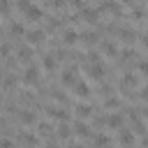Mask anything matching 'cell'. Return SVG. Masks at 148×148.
Wrapping results in <instances>:
<instances>
[{
  "label": "cell",
  "mask_w": 148,
  "mask_h": 148,
  "mask_svg": "<svg viewBox=\"0 0 148 148\" xmlns=\"http://www.w3.org/2000/svg\"><path fill=\"white\" fill-rule=\"evenodd\" d=\"M118 2H120V5H130L132 0H118Z\"/></svg>",
  "instance_id": "cell-42"
},
{
  "label": "cell",
  "mask_w": 148,
  "mask_h": 148,
  "mask_svg": "<svg viewBox=\"0 0 148 148\" xmlns=\"http://www.w3.org/2000/svg\"><path fill=\"white\" fill-rule=\"evenodd\" d=\"M0 104H2V97H0Z\"/></svg>",
  "instance_id": "cell-44"
},
{
  "label": "cell",
  "mask_w": 148,
  "mask_h": 148,
  "mask_svg": "<svg viewBox=\"0 0 148 148\" xmlns=\"http://www.w3.org/2000/svg\"><path fill=\"white\" fill-rule=\"evenodd\" d=\"M86 72H88V76L95 79V81H102V79H104V65H102V62H86Z\"/></svg>",
  "instance_id": "cell-6"
},
{
  "label": "cell",
  "mask_w": 148,
  "mask_h": 148,
  "mask_svg": "<svg viewBox=\"0 0 148 148\" xmlns=\"http://www.w3.org/2000/svg\"><path fill=\"white\" fill-rule=\"evenodd\" d=\"M120 106V99L118 97H106L104 99V109H118Z\"/></svg>",
  "instance_id": "cell-29"
},
{
  "label": "cell",
  "mask_w": 148,
  "mask_h": 148,
  "mask_svg": "<svg viewBox=\"0 0 148 148\" xmlns=\"http://www.w3.org/2000/svg\"><path fill=\"white\" fill-rule=\"evenodd\" d=\"M139 42H141V46H143V49L148 51V32H143V35L139 37Z\"/></svg>",
  "instance_id": "cell-37"
},
{
  "label": "cell",
  "mask_w": 148,
  "mask_h": 148,
  "mask_svg": "<svg viewBox=\"0 0 148 148\" xmlns=\"http://www.w3.org/2000/svg\"><path fill=\"white\" fill-rule=\"evenodd\" d=\"M9 53H12V49H9V44H0V56H5V58H9Z\"/></svg>",
  "instance_id": "cell-33"
},
{
  "label": "cell",
  "mask_w": 148,
  "mask_h": 148,
  "mask_svg": "<svg viewBox=\"0 0 148 148\" xmlns=\"http://www.w3.org/2000/svg\"><path fill=\"white\" fill-rule=\"evenodd\" d=\"M92 139H95V146H97V148H106V146L111 143V139H109L106 134H95Z\"/></svg>",
  "instance_id": "cell-26"
},
{
  "label": "cell",
  "mask_w": 148,
  "mask_h": 148,
  "mask_svg": "<svg viewBox=\"0 0 148 148\" xmlns=\"http://www.w3.org/2000/svg\"><path fill=\"white\" fill-rule=\"evenodd\" d=\"M136 67H139V72L148 74V60H139V62H136Z\"/></svg>",
  "instance_id": "cell-34"
},
{
  "label": "cell",
  "mask_w": 148,
  "mask_h": 148,
  "mask_svg": "<svg viewBox=\"0 0 148 148\" xmlns=\"http://www.w3.org/2000/svg\"><path fill=\"white\" fill-rule=\"evenodd\" d=\"M136 86H139V79H136V74H134V72H125V74H123V79H120V88L127 92V88L132 90V88H136Z\"/></svg>",
  "instance_id": "cell-9"
},
{
  "label": "cell",
  "mask_w": 148,
  "mask_h": 148,
  "mask_svg": "<svg viewBox=\"0 0 148 148\" xmlns=\"http://www.w3.org/2000/svg\"><path fill=\"white\" fill-rule=\"evenodd\" d=\"M0 14H2V16L9 14V2H7V0H0Z\"/></svg>",
  "instance_id": "cell-32"
},
{
  "label": "cell",
  "mask_w": 148,
  "mask_h": 148,
  "mask_svg": "<svg viewBox=\"0 0 148 148\" xmlns=\"http://www.w3.org/2000/svg\"><path fill=\"white\" fill-rule=\"evenodd\" d=\"M141 99H148V86H146V88L141 90Z\"/></svg>",
  "instance_id": "cell-38"
},
{
  "label": "cell",
  "mask_w": 148,
  "mask_h": 148,
  "mask_svg": "<svg viewBox=\"0 0 148 148\" xmlns=\"http://www.w3.org/2000/svg\"><path fill=\"white\" fill-rule=\"evenodd\" d=\"M16 60L23 62V65H30V60H32V49H30V44H23V46L16 49Z\"/></svg>",
  "instance_id": "cell-8"
},
{
  "label": "cell",
  "mask_w": 148,
  "mask_h": 148,
  "mask_svg": "<svg viewBox=\"0 0 148 148\" xmlns=\"http://www.w3.org/2000/svg\"><path fill=\"white\" fill-rule=\"evenodd\" d=\"M16 83H18V76H16V74H5V76H2V81H0V86H2L5 90L16 88Z\"/></svg>",
  "instance_id": "cell-21"
},
{
  "label": "cell",
  "mask_w": 148,
  "mask_h": 148,
  "mask_svg": "<svg viewBox=\"0 0 148 148\" xmlns=\"http://www.w3.org/2000/svg\"><path fill=\"white\" fill-rule=\"evenodd\" d=\"M46 148H58V146H53V141H49V143H46Z\"/></svg>",
  "instance_id": "cell-40"
},
{
  "label": "cell",
  "mask_w": 148,
  "mask_h": 148,
  "mask_svg": "<svg viewBox=\"0 0 148 148\" xmlns=\"http://www.w3.org/2000/svg\"><path fill=\"white\" fill-rule=\"evenodd\" d=\"M123 125H125V116L123 113H109L106 116V127H111V130H123Z\"/></svg>",
  "instance_id": "cell-10"
},
{
  "label": "cell",
  "mask_w": 148,
  "mask_h": 148,
  "mask_svg": "<svg viewBox=\"0 0 148 148\" xmlns=\"http://www.w3.org/2000/svg\"><path fill=\"white\" fill-rule=\"evenodd\" d=\"M69 5H72L74 9H83V7H86V2H83V0H69Z\"/></svg>",
  "instance_id": "cell-35"
},
{
  "label": "cell",
  "mask_w": 148,
  "mask_h": 148,
  "mask_svg": "<svg viewBox=\"0 0 148 148\" xmlns=\"http://www.w3.org/2000/svg\"><path fill=\"white\" fill-rule=\"evenodd\" d=\"M72 130H74V134H76V136H81V139H90V136H92V132H90V127H88V123H86V120H76Z\"/></svg>",
  "instance_id": "cell-14"
},
{
  "label": "cell",
  "mask_w": 148,
  "mask_h": 148,
  "mask_svg": "<svg viewBox=\"0 0 148 148\" xmlns=\"http://www.w3.org/2000/svg\"><path fill=\"white\" fill-rule=\"evenodd\" d=\"M56 67H58V58H56V53H44V56H42V69H46V72H56Z\"/></svg>",
  "instance_id": "cell-15"
},
{
  "label": "cell",
  "mask_w": 148,
  "mask_h": 148,
  "mask_svg": "<svg viewBox=\"0 0 148 148\" xmlns=\"http://www.w3.org/2000/svg\"><path fill=\"white\" fill-rule=\"evenodd\" d=\"M97 9H99V12L116 14V16H120V14H123V7H120V2H118V0H102Z\"/></svg>",
  "instance_id": "cell-5"
},
{
  "label": "cell",
  "mask_w": 148,
  "mask_h": 148,
  "mask_svg": "<svg viewBox=\"0 0 148 148\" xmlns=\"http://www.w3.org/2000/svg\"><path fill=\"white\" fill-rule=\"evenodd\" d=\"M18 139H21V141H23L28 148L37 146V134H32V132H28V130H25V132H21V136H18Z\"/></svg>",
  "instance_id": "cell-24"
},
{
  "label": "cell",
  "mask_w": 148,
  "mask_h": 148,
  "mask_svg": "<svg viewBox=\"0 0 148 148\" xmlns=\"http://www.w3.org/2000/svg\"><path fill=\"white\" fill-rule=\"evenodd\" d=\"M18 120H21V125H25V127L37 125V113L30 111V109H23V111H18Z\"/></svg>",
  "instance_id": "cell-12"
},
{
  "label": "cell",
  "mask_w": 148,
  "mask_h": 148,
  "mask_svg": "<svg viewBox=\"0 0 148 148\" xmlns=\"http://www.w3.org/2000/svg\"><path fill=\"white\" fill-rule=\"evenodd\" d=\"M79 42H83L86 46H95L99 42V35H97V30H83L79 35Z\"/></svg>",
  "instance_id": "cell-11"
},
{
  "label": "cell",
  "mask_w": 148,
  "mask_h": 148,
  "mask_svg": "<svg viewBox=\"0 0 148 148\" xmlns=\"http://www.w3.org/2000/svg\"><path fill=\"white\" fill-rule=\"evenodd\" d=\"M9 32H12V35H25L28 30H25V28H23L21 23H16V21H12V23H9Z\"/></svg>",
  "instance_id": "cell-27"
},
{
  "label": "cell",
  "mask_w": 148,
  "mask_h": 148,
  "mask_svg": "<svg viewBox=\"0 0 148 148\" xmlns=\"http://www.w3.org/2000/svg\"><path fill=\"white\" fill-rule=\"evenodd\" d=\"M72 134H74V130H72L67 123H60V125L56 127V136H58V139H62V141H67Z\"/></svg>",
  "instance_id": "cell-19"
},
{
  "label": "cell",
  "mask_w": 148,
  "mask_h": 148,
  "mask_svg": "<svg viewBox=\"0 0 148 148\" xmlns=\"http://www.w3.org/2000/svg\"><path fill=\"white\" fill-rule=\"evenodd\" d=\"M0 81H2V72H0Z\"/></svg>",
  "instance_id": "cell-43"
},
{
  "label": "cell",
  "mask_w": 148,
  "mask_h": 148,
  "mask_svg": "<svg viewBox=\"0 0 148 148\" xmlns=\"http://www.w3.org/2000/svg\"><path fill=\"white\" fill-rule=\"evenodd\" d=\"M81 18H83L86 23H97V21H99V9L83 7V9H81Z\"/></svg>",
  "instance_id": "cell-16"
},
{
  "label": "cell",
  "mask_w": 148,
  "mask_h": 148,
  "mask_svg": "<svg viewBox=\"0 0 148 148\" xmlns=\"http://www.w3.org/2000/svg\"><path fill=\"white\" fill-rule=\"evenodd\" d=\"M76 113H79V120H86V118H90L95 113V109L90 104H76Z\"/></svg>",
  "instance_id": "cell-22"
},
{
  "label": "cell",
  "mask_w": 148,
  "mask_h": 148,
  "mask_svg": "<svg viewBox=\"0 0 148 148\" xmlns=\"http://www.w3.org/2000/svg\"><path fill=\"white\" fill-rule=\"evenodd\" d=\"M25 16H28V21H39V18L44 16V12H42L39 7H35V5H32V7L25 12Z\"/></svg>",
  "instance_id": "cell-25"
},
{
  "label": "cell",
  "mask_w": 148,
  "mask_h": 148,
  "mask_svg": "<svg viewBox=\"0 0 148 148\" xmlns=\"http://www.w3.org/2000/svg\"><path fill=\"white\" fill-rule=\"evenodd\" d=\"M79 81V74H76V67H67L62 74H60V83L62 86H67V88H72L74 83Z\"/></svg>",
  "instance_id": "cell-7"
},
{
  "label": "cell",
  "mask_w": 148,
  "mask_h": 148,
  "mask_svg": "<svg viewBox=\"0 0 148 148\" xmlns=\"http://www.w3.org/2000/svg\"><path fill=\"white\" fill-rule=\"evenodd\" d=\"M35 127H37V132H39V136H44V139H53V136H56V127H53L51 123H46V120H42V123H37Z\"/></svg>",
  "instance_id": "cell-13"
},
{
  "label": "cell",
  "mask_w": 148,
  "mask_h": 148,
  "mask_svg": "<svg viewBox=\"0 0 148 148\" xmlns=\"http://www.w3.org/2000/svg\"><path fill=\"white\" fill-rule=\"evenodd\" d=\"M72 92H74V95H76L79 99H88L92 90H90V86H88V81H83V79H79V81H76V83L72 86Z\"/></svg>",
  "instance_id": "cell-4"
},
{
  "label": "cell",
  "mask_w": 148,
  "mask_h": 148,
  "mask_svg": "<svg viewBox=\"0 0 148 148\" xmlns=\"http://www.w3.org/2000/svg\"><path fill=\"white\" fill-rule=\"evenodd\" d=\"M116 35H120V39H123V42H130V44L136 39V32H134L132 28H118Z\"/></svg>",
  "instance_id": "cell-23"
},
{
  "label": "cell",
  "mask_w": 148,
  "mask_h": 148,
  "mask_svg": "<svg viewBox=\"0 0 148 148\" xmlns=\"http://www.w3.org/2000/svg\"><path fill=\"white\" fill-rule=\"evenodd\" d=\"M53 99H56V102H60L62 106H65V104L69 102V97H67V95H65L62 90H53Z\"/></svg>",
  "instance_id": "cell-28"
},
{
  "label": "cell",
  "mask_w": 148,
  "mask_h": 148,
  "mask_svg": "<svg viewBox=\"0 0 148 148\" xmlns=\"http://www.w3.org/2000/svg\"><path fill=\"white\" fill-rule=\"evenodd\" d=\"M30 7H32V2H30V0H16V9H18V12H23V14H25Z\"/></svg>",
  "instance_id": "cell-31"
},
{
  "label": "cell",
  "mask_w": 148,
  "mask_h": 148,
  "mask_svg": "<svg viewBox=\"0 0 148 148\" xmlns=\"http://www.w3.org/2000/svg\"><path fill=\"white\" fill-rule=\"evenodd\" d=\"M79 30H74V28H67L65 32H62V44H67V46H72V44H76L79 42Z\"/></svg>",
  "instance_id": "cell-17"
},
{
  "label": "cell",
  "mask_w": 148,
  "mask_h": 148,
  "mask_svg": "<svg viewBox=\"0 0 148 148\" xmlns=\"http://www.w3.org/2000/svg\"><path fill=\"white\" fill-rule=\"evenodd\" d=\"M44 39H46V30L44 28H32V30H28L25 32V42L30 44V46H39V44H44Z\"/></svg>",
  "instance_id": "cell-1"
},
{
  "label": "cell",
  "mask_w": 148,
  "mask_h": 148,
  "mask_svg": "<svg viewBox=\"0 0 148 148\" xmlns=\"http://www.w3.org/2000/svg\"><path fill=\"white\" fill-rule=\"evenodd\" d=\"M21 81H23V86H37L39 83V67L28 65L25 72H23V76H21Z\"/></svg>",
  "instance_id": "cell-2"
},
{
  "label": "cell",
  "mask_w": 148,
  "mask_h": 148,
  "mask_svg": "<svg viewBox=\"0 0 148 148\" xmlns=\"http://www.w3.org/2000/svg\"><path fill=\"white\" fill-rule=\"evenodd\" d=\"M44 111H46V116H49V118H56V120H60V123H67V120H69V113H67V109H65V106L49 104Z\"/></svg>",
  "instance_id": "cell-3"
},
{
  "label": "cell",
  "mask_w": 148,
  "mask_h": 148,
  "mask_svg": "<svg viewBox=\"0 0 148 148\" xmlns=\"http://www.w3.org/2000/svg\"><path fill=\"white\" fill-rule=\"evenodd\" d=\"M141 148H148V139H143V141H141Z\"/></svg>",
  "instance_id": "cell-39"
},
{
  "label": "cell",
  "mask_w": 148,
  "mask_h": 148,
  "mask_svg": "<svg viewBox=\"0 0 148 148\" xmlns=\"http://www.w3.org/2000/svg\"><path fill=\"white\" fill-rule=\"evenodd\" d=\"M60 28H62V21H60V18H51L44 30H60Z\"/></svg>",
  "instance_id": "cell-30"
},
{
  "label": "cell",
  "mask_w": 148,
  "mask_h": 148,
  "mask_svg": "<svg viewBox=\"0 0 148 148\" xmlns=\"http://www.w3.org/2000/svg\"><path fill=\"white\" fill-rule=\"evenodd\" d=\"M5 123H7V120H5L2 116H0V127H5Z\"/></svg>",
  "instance_id": "cell-41"
},
{
  "label": "cell",
  "mask_w": 148,
  "mask_h": 148,
  "mask_svg": "<svg viewBox=\"0 0 148 148\" xmlns=\"http://www.w3.org/2000/svg\"><path fill=\"white\" fill-rule=\"evenodd\" d=\"M118 141L123 143V146H132L134 143V132H130V130H118Z\"/></svg>",
  "instance_id": "cell-20"
},
{
  "label": "cell",
  "mask_w": 148,
  "mask_h": 148,
  "mask_svg": "<svg viewBox=\"0 0 148 148\" xmlns=\"http://www.w3.org/2000/svg\"><path fill=\"white\" fill-rule=\"evenodd\" d=\"M102 53H104V56L116 58V56H118V44H116V42H111V39H104V42H102Z\"/></svg>",
  "instance_id": "cell-18"
},
{
  "label": "cell",
  "mask_w": 148,
  "mask_h": 148,
  "mask_svg": "<svg viewBox=\"0 0 148 148\" xmlns=\"http://www.w3.org/2000/svg\"><path fill=\"white\" fill-rule=\"evenodd\" d=\"M0 148H14L12 139H0Z\"/></svg>",
  "instance_id": "cell-36"
}]
</instances>
